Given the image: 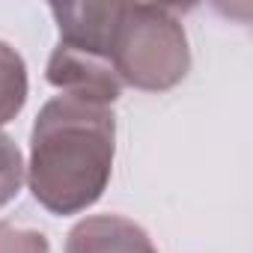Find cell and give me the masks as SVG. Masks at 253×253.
Listing matches in <instances>:
<instances>
[{
	"instance_id": "3957f363",
	"label": "cell",
	"mask_w": 253,
	"mask_h": 253,
	"mask_svg": "<svg viewBox=\"0 0 253 253\" xmlns=\"http://www.w3.org/2000/svg\"><path fill=\"white\" fill-rule=\"evenodd\" d=\"M45 78L54 89H60L63 95H75L84 101H95V104H113L122 95V81L116 75V69L107 60H98L92 54L66 48L57 42V48L51 51Z\"/></svg>"
},
{
	"instance_id": "5b68a950",
	"label": "cell",
	"mask_w": 253,
	"mask_h": 253,
	"mask_svg": "<svg viewBox=\"0 0 253 253\" xmlns=\"http://www.w3.org/2000/svg\"><path fill=\"white\" fill-rule=\"evenodd\" d=\"M27 89L30 84H27L24 57L9 42H0V128L21 113L27 101Z\"/></svg>"
},
{
	"instance_id": "7a4b0ae2",
	"label": "cell",
	"mask_w": 253,
	"mask_h": 253,
	"mask_svg": "<svg viewBox=\"0 0 253 253\" xmlns=\"http://www.w3.org/2000/svg\"><path fill=\"white\" fill-rule=\"evenodd\" d=\"M110 63L122 86L164 92L182 84L191 69V48L176 9L158 3H119Z\"/></svg>"
},
{
	"instance_id": "52a82bcc",
	"label": "cell",
	"mask_w": 253,
	"mask_h": 253,
	"mask_svg": "<svg viewBox=\"0 0 253 253\" xmlns=\"http://www.w3.org/2000/svg\"><path fill=\"white\" fill-rule=\"evenodd\" d=\"M0 253H51V244L45 232L27 229V226H12L0 223Z\"/></svg>"
},
{
	"instance_id": "277c9868",
	"label": "cell",
	"mask_w": 253,
	"mask_h": 253,
	"mask_svg": "<svg viewBox=\"0 0 253 253\" xmlns=\"http://www.w3.org/2000/svg\"><path fill=\"white\" fill-rule=\"evenodd\" d=\"M66 253H158L146 229L122 214H92L72 226Z\"/></svg>"
},
{
	"instance_id": "8992f818",
	"label": "cell",
	"mask_w": 253,
	"mask_h": 253,
	"mask_svg": "<svg viewBox=\"0 0 253 253\" xmlns=\"http://www.w3.org/2000/svg\"><path fill=\"white\" fill-rule=\"evenodd\" d=\"M24 185V155L9 134H0V209L18 197Z\"/></svg>"
},
{
	"instance_id": "6da1fadb",
	"label": "cell",
	"mask_w": 253,
	"mask_h": 253,
	"mask_svg": "<svg viewBox=\"0 0 253 253\" xmlns=\"http://www.w3.org/2000/svg\"><path fill=\"white\" fill-rule=\"evenodd\" d=\"M113 155V107L60 92L42 104L33 122L24 182L33 200L51 214H81L107 191Z\"/></svg>"
}]
</instances>
